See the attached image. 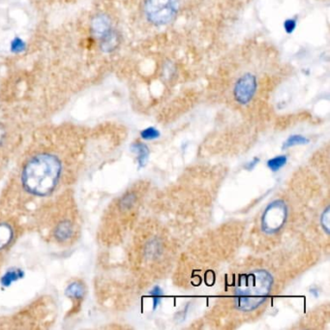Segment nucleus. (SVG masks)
Instances as JSON below:
<instances>
[{
	"instance_id": "nucleus-1",
	"label": "nucleus",
	"mask_w": 330,
	"mask_h": 330,
	"mask_svg": "<svg viewBox=\"0 0 330 330\" xmlns=\"http://www.w3.org/2000/svg\"><path fill=\"white\" fill-rule=\"evenodd\" d=\"M89 136L74 125L39 128L15 161L0 196V209L32 215L71 189L84 168Z\"/></svg>"
},
{
	"instance_id": "nucleus-2",
	"label": "nucleus",
	"mask_w": 330,
	"mask_h": 330,
	"mask_svg": "<svg viewBox=\"0 0 330 330\" xmlns=\"http://www.w3.org/2000/svg\"><path fill=\"white\" fill-rule=\"evenodd\" d=\"M186 30L140 39L124 62L130 87L140 99L160 101L198 90L202 54Z\"/></svg>"
},
{
	"instance_id": "nucleus-3",
	"label": "nucleus",
	"mask_w": 330,
	"mask_h": 330,
	"mask_svg": "<svg viewBox=\"0 0 330 330\" xmlns=\"http://www.w3.org/2000/svg\"><path fill=\"white\" fill-rule=\"evenodd\" d=\"M286 73L276 48L251 41L221 60L209 77L208 90L246 107L276 90Z\"/></svg>"
},
{
	"instance_id": "nucleus-4",
	"label": "nucleus",
	"mask_w": 330,
	"mask_h": 330,
	"mask_svg": "<svg viewBox=\"0 0 330 330\" xmlns=\"http://www.w3.org/2000/svg\"><path fill=\"white\" fill-rule=\"evenodd\" d=\"M204 0H121L124 17L143 38L183 30L180 25L201 8Z\"/></svg>"
},
{
	"instance_id": "nucleus-5",
	"label": "nucleus",
	"mask_w": 330,
	"mask_h": 330,
	"mask_svg": "<svg viewBox=\"0 0 330 330\" xmlns=\"http://www.w3.org/2000/svg\"><path fill=\"white\" fill-rule=\"evenodd\" d=\"M31 217L42 237L51 244L66 247L78 238L79 215L71 189L47 202Z\"/></svg>"
},
{
	"instance_id": "nucleus-6",
	"label": "nucleus",
	"mask_w": 330,
	"mask_h": 330,
	"mask_svg": "<svg viewBox=\"0 0 330 330\" xmlns=\"http://www.w3.org/2000/svg\"><path fill=\"white\" fill-rule=\"evenodd\" d=\"M26 125L19 117L0 115V179L6 174L26 144Z\"/></svg>"
},
{
	"instance_id": "nucleus-7",
	"label": "nucleus",
	"mask_w": 330,
	"mask_h": 330,
	"mask_svg": "<svg viewBox=\"0 0 330 330\" xmlns=\"http://www.w3.org/2000/svg\"><path fill=\"white\" fill-rule=\"evenodd\" d=\"M272 276L265 270H256L239 278L235 288V305L241 311L261 306L271 291Z\"/></svg>"
},
{
	"instance_id": "nucleus-8",
	"label": "nucleus",
	"mask_w": 330,
	"mask_h": 330,
	"mask_svg": "<svg viewBox=\"0 0 330 330\" xmlns=\"http://www.w3.org/2000/svg\"><path fill=\"white\" fill-rule=\"evenodd\" d=\"M55 303L48 297L35 301L23 311L15 314L7 320H0L2 328H44L54 322Z\"/></svg>"
},
{
	"instance_id": "nucleus-9",
	"label": "nucleus",
	"mask_w": 330,
	"mask_h": 330,
	"mask_svg": "<svg viewBox=\"0 0 330 330\" xmlns=\"http://www.w3.org/2000/svg\"><path fill=\"white\" fill-rule=\"evenodd\" d=\"M21 218L0 209V264L22 235Z\"/></svg>"
},
{
	"instance_id": "nucleus-10",
	"label": "nucleus",
	"mask_w": 330,
	"mask_h": 330,
	"mask_svg": "<svg viewBox=\"0 0 330 330\" xmlns=\"http://www.w3.org/2000/svg\"><path fill=\"white\" fill-rule=\"evenodd\" d=\"M286 212L285 205L281 201H275L264 212L263 227L267 231H276L284 223Z\"/></svg>"
},
{
	"instance_id": "nucleus-11",
	"label": "nucleus",
	"mask_w": 330,
	"mask_h": 330,
	"mask_svg": "<svg viewBox=\"0 0 330 330\" xmlns=\"http://www.w3.org/2000/svg\"><path fill=\"white\" fill-rule=\"evenodd\" d=\"M66 295L70 299L73 300V311H72L73 314L74 312H77V307L78 308L80 307V303L85 298V295H86L85 284L80 280H77L72 284H69L66 290Z\"/></svg>"
},
{
	"instance_id": "nucleus-12",
	"label": "nucleus",
	"mask_w": 330,
	"mask_h": 330,
	"mask_svg": "<svg viewBox=\"0 0 330 330\" xmlns=\"http://www.w3.org/2000/svg\"><path fill=\"white\" fill-rule=\"evenodd\" d=\"M132 150L134 152L138 153L139 166L143 168L146 165L149 157V148L144 143L138 142V143H133Z\"/></svg>"
},
{
	"instance_id": "nucleus-13",
	"label": "nucleus",
	"mask_w": 330,
	"mask_h": 330,
	"mask_svg": "<svg viewBox=\"0 0 330 330\" xmlns=\"http://www.w3.org/2000/svg\"><path fill=\"white\" fill-rule=\"evenodd\" d=\"M286 156L285 155H280V156H277V157H274L272 159H270L268 162H267V167L273 171V172H277L279 171L281 168H283L284 166L286 165Z\"/></svg>"
},
{
	"instance_id": "nucleus-14",
	"label": "nucleus",
	"mask_w": 330,
	"mask_h": 330,
	"mask_svg": "<svg viewBox=\"0 0 330 330\" xmlns=\"http://www.w3.org/2000/svg\"><path fill=\"white\" fill-rule=\"evenodd\" d=\"M308 143L309 140L307 138H305L303 136H299V135H294V136H291L286 140L282 148L283 149H286L288 147L295 146V145H297V144H306V143Z\"/></svg>"
},
{
	"instance_id": "nucleus-15",
	"label": "nucleus",
	"mask_w": 330,
	"mask_h": 330,
	"mask_svg": "<svg viewBox=\"0 0 330 330\" xmlns=\"http://www.w3.org/2000/svg\"><path fill=\"white\" fill-rule=\"evenodd\" d=\"M150 297L152 298V302H153V309H156L158 307V305L161 303L162 298H163V291L160 286H156L151 290L150 292Z\"/></svg>"
},
{
	"instance_id": "nucleus-16",
	"label": "nucleus",
	"mask_w": 330,
	"mask_h": 330,
	"mask_svg": "<svg viewBox=\"0 0 330 330\" xmlns=\"http://www.w3.org/2000/svg\"><path fill=\"white\" fill-rule=\"evenodd\" d=\"M141 137L143 140L151 141V140L158 139L160 137V132L154 127H148L147 129H144L143 132L141 133Z\"/></svg>"
},
{
	"instance_id": "nucleus-17",
	"label": "nucleus",
	"mask_w": 330,
	"mask_h": 330,
	"mask_svg": "<svg viewBox=\"0 0 330 330\" xmlns=\"http://www.w3.org/2000/svg\"><path fill=\"white\" fill-rule=\"evenodd\" d=\"M321 225L323 229L328 233L329 232V208L325 209L321 216Z\"/></svg>"
},
{
	"instance_id": "nucleus-18",
	"label": "nucleus",
	"mask_w": 330,
	"mask_h": 330,
	"mask_svg": "<svg viewBox=\"0 0 330 330\" xmlns=\"http://www.w3.org/2000/svg\"><path fill=\"white\" fill-rule=\"evenodd\" d=\"M259 162V159L258 158H256V159H254V161H252V162H250L248 165H247V168L249 169V170H251V169H253L254 167L255 166L257 165V163Z\"/></svg>"
},
{
	"instance_id": "nucleus-19",
	"label": "nucleus",
	"mask_w": 330,
	"mask_h": 330,
	"mask_svg": "<svg viewBox=\"0 0 330 330\" xmlns=\"http://www.w3.org/2000/svg\"><path fill=\"white\" fill-rule=\"evenodd\" d=\"M318 1H322L323 2V1H328V0H318Z\"/></svg>"
}]
</instances>
